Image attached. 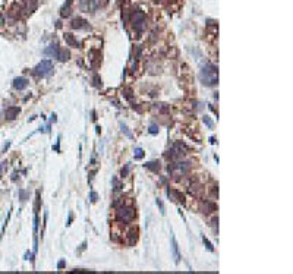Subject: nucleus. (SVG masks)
Segmentation results:
<instances>
[{"instance_id": "1", "label": "nucleus", "mask_w": 293, "mask_h": 274, "mask_svg": "<svg viewBox=\"0 0 293 274\" xmlns=\"http://www.w3.org/2000/svg\"><path fill=\"white\" fill-rule=\"evenodd\" d=\"M199 78H201L204 85L214 86L218 82V69L214 65H205L201 70V73H199Z\"/></svg>"}, {"instance_id": "2", "label": "nucleus", "mask_w": 293, "mask_h": 274, "mask_svg": "<svg viewBox=\"0 0 293 274\" xmlns=\"http://www.w3.org/2000/svg\"><path fill=\"white\" fill-rule=\"evenodd\" d=\"M132 25H134V30L138 34L144 32V30L147 28V18H145V13L142 10H134L132 12Z\"/></svg>"}, {"instance_id": "3", "label": "nucleus", "mask_w": 293, "mask_h": 274, "mask_svg": "<svg viewBox=\"0 0 293 274\" xmlns=\"http://www.w3.org/2000/svg\"><path fill=\"white\" fill-rule=\"evenodd\" d=\"M34 73L40 78H47L53 73V63L52 60H41L34 68Z\"/></svg>"}, {"instance_id": "4", "label": "nucleus", "mask_w": 293, "mask_h": 274, "mask_svg": "<svg viewBox=\"0 0 293 274\" xmlns=\"http://www.w3.org/2000/svg\"><path fill=\"white\" fill-rule=\"evenodd\" d=\"M116 217H117L120 222L129 223L135 219V210H134L132 207L120 205V207H117V210H116Z\"/></svg>"}, {"instance_id": "5", "label": "nucleus", "mask_w": 293, "mask_h": 274, "mask_svg": "<svg viewBox=\"0 0 293 274\" xmlns=\"http://www.w3.org/2000/svg\"><path fill=\"white\" fill-rule=\"evenodd\" d=\"M70 27H72L73 30H85V28H89V27H88V22H86L85 19H82V18H75V19L72 21Z\"/></svg>"}, {"instance_id": "6", "label": "nucleus", "mask_w": 293, "mask_h": 274, "mask_svg": "<svg viewBox=\"0 0 293 274\" xmlns=\"http://www.w3.org/2000/svg\"><path fill=\"white\" fill-rule=\"evenodd\" d=\"M28 79H25V78H16L15 81H13V86L16 88L18 91H22V89H25L27 86H28Z\"/></svg>"}, {"instance_id": "7", "label": "nucleus", "mask_w": 293, "mask_h": 274, "mask_svg": "<svg viewBox=\"0 0 293 274\" xmlns=\"http://www.w3.org/2000/svg\"><path fill=\"white\" fill-rule=\"evenodd\" d=\"M18 113H19V109L18 107H9V109H6L4 116H6L7 120H13L18 116Z\"/></svg>"}, {"instance_id": "8", "label": "nucleus", "mask_w": 293, "mask_h": 274, "mask_svg": "<svg viewBox=\"0 0 293 274\" xmlns=\"http://www.w3.org/2000/svg\"><path fill=\"white\" fill-rule=\"evenodd\" d=\"M24 3H25V10H27L28 13L34 12L35 9H37V6H38L37 0H24Z\"/></svg>"}, {"instance_id": "9", "label": "nucleus", "mask_w": 293, "mask_h": 274, "mask_svg": "<svg viewBox=\"0 0 293 274\" xmlns=\"http://www.w3.org/2000/svg\"><path fill=\"white\" fill-rule=\"evenodd\" d=\"M59 46L57 44H52V46H49L46 50H44V53L47 54V56H52V57H54L56 59V54H57V52H59Z\"/></svg>"}, {"instance_id": "10", "label": "nucleus", "mask_w": 293, "mask_h": 274, "mask_svg": "<svg viewBox=\"0 0 293 274\" xmlns=\"http://www.w3.org/2000/svg\"><path fill=\"white\" fill-rule=\"evenodd\" d=\"M70 7H72V0H66V4L62 7V12H60V15H62V16H65V18L69 16L70 12H72V9H70Z\"/></svg>"}, {"instance_id": "11", "label": "nucleus", "mask_w": 293, "mask_h": 274, "mask_svg": "<svg viewBox=\"0 0 293 274\" xmlns=\"http://www.w3.org/2000/svg\"><path fill=\"white\" fill-rule=\"evenodd\" d=\"M56 59H59L60 62H66L69 59V52L68 50H63V49H59V52L56 54Z\"/></svg>"}, {"instance_id": "12", "label": "nucleus", "mask_w": 293, "mask_h": 274, "mask_svg": "<svg viewBox=\"0 0 293 274\" xmlns=\"http://www.w3.org/2000/svg\"><path fill=\"white\" fill-rule=\"evenodd\" d=\"M172 245H173V254H174V258H176V264L180 261V255H179V246H177V242L174 239V236H172Z\"/></svg>"}, {"instance_id": "13", "label": "nucleus", "mask_w": 293, "mask_h": 274, "mask_svg": "<svg viewBox=\"0 0 293 274\" xmlns=\"http://www.w3.org/2000/svg\"><path fill=\"white\" fill-rule=\"evenodd\" d=\"M145 169H150V170H153V171H158L160 170V163L158 161H150V163L145 164Z\"/></svg>"}, {"instance_id": "14", "label": "nucleus", "mask_w": 293, "mask_h": 274, "mask_svg": "<svg viewBox=\"0 0 293 274\" xmlns=\"http://www.w3.org/2000/svg\"><path fill=\"white\" fill-rule=\"evenodd\" d=\"M65 40H66V43H68L69 46H75V47H78V46H79V43H78V41L72 37V34H69V32H68V34H65Z\"/></svg>"}, {"instance_id": "15", "label": "nucleus", "mask_w": 293, "mask_h": 274, "mask_svg": "<svg viewBox=\"0 0 293 274\" xmlns=\"http://www.w3.org/2000/svg\"><path fill=\"white\" fill-rule=\"evenodd\" d=\"M134 155H135V160H141V158L144 157V150H142V148H135Z\"/></svg>"}, {"instance_id": "16", "label": "nucleus", "mask_w": 293, "mask_h": 274, "mask_svg": "<svg viewBox=\"0 0 293 274\" xmlns=\"http://www.w3.org/2000/svg\"><path fill=\"white\" fill-rule=\"evenodd\" d=\"M204 123L207 125L210 129H213V128H214V123H213V120L210 119V116H204Z\"/></svg>"}, {"instance_id": "17", "label": "nucleus", "mask_w": 293, "mask_h": 274, "mask_svg": "<svg viewBox=\"0 0 293 274\" xmlns=\"http://www.w3.org/2000/svg\"><path fill=\"white\" fill-rule=\"evenodd\" d=\"M202 240H204V243H205V246H207V248H208V251H211V252H213V251H214V246L211 245V242H210V240H208L207 238H205V236L202 238Z\"/></svg>"}, {"instance_id": "18", "label": "nucleus", "mask_w": 293, "mask_h": 274, "mask_svg": "<svg viewBox=\"0 0 293 274\" xmlns=\"http://www.w3.org/2000/svg\"><path fill=\"white\" fill-rule=\"evenodd\" d=\"M158 131H160V129H158L157 125H151V126H150V134H151V135H157Z\"/></svg>"}, {"instance_id": "19", "label": "nucleus", "mask_w": 293, "mask_h": 274, "mask_svg": "<svg viewBox=\"0 0 293 274\" xmlns=\"http://www.w3.org/2000/svg\"><path fill=\"white\" fill-rule=\"evenodd\" d=\"M129 169H131V164L128 163V164H126V167H125V169H122V176H123V177L129 173Z\"/></svg>"}, {"instance_id": "20", "label": "nucleus", "mask_w": 293, "mask_h": 274, "mask_svg": "<svg viewBox=\"0 0 293 274\" xmlns=\"http://www.w3.org/2000/svg\"><path fill=\"white\" fill-rule=\"evenodd\" d=\"M157 205L160 207V211H161V214H164V205H163L161 199H157Z\"/></svg>"}, {"instance_id": "21", "label": "nucleus", "mask_w": 293, "mask_h": 274, "mask_svg": "<svg viewBox=\"0 0 293 274\" xmlns=\"http://www.w3.org/2000/svg\"><path fill=\"white\" fill-rule=\"evenodd\" d=\"M66 265V262H65V259H62V261H59V264H57V268L60 270V268H63Z\"/></svg>"}, {"instance_id": "22", "label": "nucleus", "mask_w": 293, "mask_h": 274, "mask_svg": "<svg viewBox=\"0 0 293 274\" xmlns=\"http://www.w3.org/2000/svg\"><path fill=\"white\" fill-rule=\"evenodd\" d=\"M122 131H125V134H126V135H128V137H129V138L132 137V135H131V132L128 131V128H126L125 125H122Z\"/></svg>"}, {"instance_id": "23", "label": "nucleus", "mask_w": 293, "mask_h": 274, "mask_svg": "<svg viewBox=\"0 0 293 274\" xmlns=\"http://www.w3.org/2000/svg\"><path fill=\"white\" fill-rule=\"evenodd\" d=\"M91 201H92V202L97 201V193H95V192H91Z\"/></svg>"}, {"instance_id": "24", "label": "nucleus", "mask_w": 293, "mask_h": 274, "mask_svg": "<svg viewBox=\"0 0 293 274\" xmlns=\"http://www.w3.org/2000/svg\"><path fill=\"white\" fill-rule=\"evenodd\" d=\"M21 198H22V201H25V199H27V193H25L24 191H21Z\"/></svg>"}, {"instance_id": "25", "label": "nucleus", "mask_w": 293, "mask_h": 274, "mask_svg": "<svg viewBox=\"0 0 293 274\" xmlns=\"http://www.w3.org/2000/svg\"><path fill=\"white\" fill-rule=\"evenodd\" d=\"M3 24H4V16H3V15L0 13V27H1Z\"/></svg>"}]
</instances>
